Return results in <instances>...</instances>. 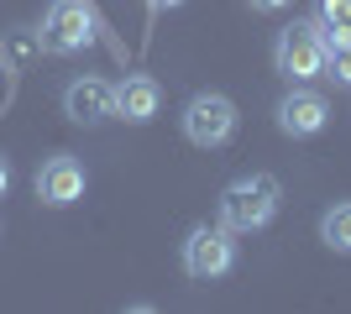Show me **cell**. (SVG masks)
<instances>
[{
	"instance_id": "12",
	"label": "cell",
	"mask_w": 351,
	"mask_h": 314,
	"mask_svg": "<svg viewBox=\"0 0 351 314\" xmlns=\"http://www.w3.org/2000/svg\"><path fill=\"white\" fill-rule=\"evenodd\" d=\"M325 74L336 79V84H351V37L330 42V53H325Z\"/></svg>"
},
{
	"instance_id": "6",
	"label": "cell",
	"mask_w": 351,
	"mask_h": 314,
	"mask_svg": "<svg viewBox=\"0 0 351 314\" xmlns=\"http://www.w3.org/2000/svg\"><path fill=\"white\" fill-rule=\"evenodd\" d=\"M63 116L73 120V126H100V120L116 116V84L100 74H79L63 90Z\"/></svg>"
},
{
	"instance_id": "3",
	"label": "cell",
	"mask_w": 351,
	"mask_h": 314,
	"mask_svg": "<svg viewBox=\"0 0 351 314\" xmlns=\"http://www.w3.org/2000/svg\"><path fill=\"white\" fill-rule=\"evenodd\" d=\"M325 53H330V37L320 31V21H293L273 42V68L289 84H309V79L325 74Z\"/></svg>"
},
{
	"instance_id": "9",
	"label": "cell",
	"mask_w": 351,
	"mask_h": 314,
	"mask_svg": "<svg viewBox=\"0 0 351 314\" xmlns=\"http://www.w3.org/2000/svg\"><path fill=\"white\" fill-rule=\"evenodd\" d=\"M162 110V84L152 74H126L116 84V116L132 120V126H147V120H158Z\"/></svg>"
},
{
	"instance_id": "13",
	"label": "cell",
	"mask_w": 351,
	"mask_h": 314,
	"mask_svg": "<svg viewBox=\"0 0 351 314\" xmlns=\"http://www.w3.org/2000/svg\"><path fill=\"white\" fill-rule=\"evenodd\" d=\"M11 179H16V173H11V157H0V199L11 194Z\"/></svg>"
},
{
	"instance_id": "14",
	"label": "cell",
	"mask_w": 351,
	"mask_h": 314,
	"mask_svg": "<svg viewBox=\"0 0 351 314\" xmlns=\"http://www.w3.org/2000/svg\"><path fill=\"white\" fill-rule=\"evenodd\" d=\"M289 0H252V11H283Z\"/></svg>"
},
{
	"instance_id": "4",
	"label": "cell",
	"mask_w": 351,
	"mask_h": 314,
	"mask_svg": "<svg viewBox=\"0 0 351 314\" xmlns=\"http://www.w3.org/2000/svg\"><path fill=\"white\" fill-rule=\"evenodd\" d=\"M178 120H184V136H189L194 147L210 152V147H226V142L236 136V120H241V116H236V105L226 100V94L199 90L189 105H184V116H178Z\"/></svg>"
},
{
	"instance_id": "15",
	"label": "cell",
	"mask_w": 351,
	"mask_h": 314,
	"mask_svg": "<svg viewBox=\"0 0 351 314\" xmlns=\"http://www.w3.org/2000/svg\"><path fill=\"white\" fill-rule=\"evenodd\" d=\"M147 5H152V11H178L184 0H147Z\"/></svg>"
},
{
	"instance_id": "8",
	"label": "cell",
	"mask_w": 351,
	"mask_h": 314,
	"mask_svg": "<svg viewBox=\"0 0 351 314\" xmlns=\"http://www.w3.org/2000/svg\"><path fill=\"white\" fill-rule=\"evenodd\" d=\"M325 120H330V105H325V94H315V90H293V94L278 100V131L293 136V142L320 136Z\"/></svg>"
},
{
	"instance_id": "2",
	"label": "cell",
	"mask_w": 351,
	"mask_h": 314,
	"mask_svg": "<svg viewBox=\"0 0 351 314\" xmlns=\"http://www.w3.org/2000/svg\"><path fill=\"white\" fill-rule=\"evenodd\" d=\"M95 37H100V16L89 0H53L43 16V31H37L43 53H53V58L84 53V47H95Z\"/></svg>"
},
{
	"instance_id": "1",
	"label": "cell",
	"mask_w": 351,
	"mask_h": 314,
	"mask_svg": "<svg viewBox=\"0 0 351 314\" xmlns=\"http://www.w3.org/2000/svg\"><path fill=\"white\" fill-rule=\"evenodd\" d=\"M278 179H267V173H252V179H236L226 183V194H220L215 215L220 225L231 231V236H247V231H263L273 215H278Z\"/></svg>"
},
{
	"instance_id": "7",
	"label": "cell",
	"mask_w": 351,
	"mask_h": 314,
	"mask_svg": "<svg viewBox=\"0 0 351 314\" xmlns=\"http://www.w3.org/2000/svg\"><path fill=\"white\" fill-rule=\"evenodd\" d=\"M37 199L47 209H69L73 199H84V163L69 157V152H53L43 168H37Z\"/></svg>"
},
{
	"instance_id": "5",
	"label": "cell",
	"mask_w": 351,
	"mask_h": 314,
	"mask_svg": "<svg viewBox=\"0 0 351 314\" xmlns=\"http://www.w3.org/2000/svg\"><path fill=\"white\" fill-rule=\"evenodd\" d=\"M236 267V241L226 225H194L184 236V272L194 283H215Z\"/></svg>"
},
{
	"instance_id": "11",
	"label": "cell",
	"mask_w": 351,
	"mask_h": 314,
	"mask_svg": "<svg viewBox=\"0 0 351 314\" xmlns=\"http://www.w3.org/2000/svg\"><path fill=\"white\" fill-rule=\"evenodd\" d=\"M320 31L330 37V42H341V37H351V0H320Z\"/></svg>"
},
{
	"instance_id": "10",
	"label": "cell",
	"mask_w": 351,
	"mask_h": 314,
	"mask_svg": "<svg viewBox=\"0 0 351 314\" xmlns=\"http://www.w3.org/2000/svg\"><path fill=\"white\" fill-rule=\"evenodd\" d=\"M320 241L330 246V252L351 257V199H341V205H330L320 215Z\"/></svg>"
}]
</instances>
